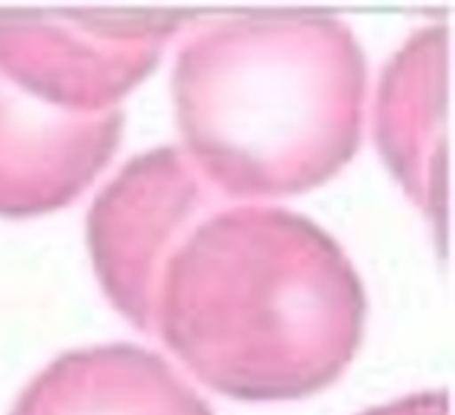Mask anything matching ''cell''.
Listing matches in <instances>:
<instances>
[{
	"label": "cell",
	"instance_id": "obj_1",
	"mask_svg": "<svg viewBox=\"0 0 455 415\" xmlns=\"http://www.w3.org/2000/svg\"><path fill=\"white\" fill-rule=\"evenodd\" d=\"M364 323L358 271L323 227L218 194L176 235L132 324L218 394L271 403L336 382Z\"/></svg>",
	"mask_w": 455,
	"mask_h": 415
},
{
	"label": "cell",
	"instance_id": "obj_2",
	"mask_svg": "<svg viewBox=\"0 0 455 415\" xmlns=\"http://www.w3.org/2000/svg\"><path fill=\"white\" fill-rule=\"evenodd\" d=\"M173 102L185 154L229 200L320 187L358 151L367 58L327 12L212 16L182 40Z\"/></svg>",
	"mask_w": 455,
	"mask_h": 415
},
{
	"label": "cell",
	"instance_id": "obj_3",
	"mask_svg": "<svg viewBox=\"0 0 455 415\" xmlns=\"http://www.w3.org/2000/svg\"><path fill=\"white\" fill-rule=\"evenodd\" d=\"M187 20L0 12V216L56 211L96 180L120 142V105Z\"/></svg>",
	"mask_w": 455,
	"mask_h": 415
},
{
	"label": "cell",
	"instance_id": "obj_4",
	"mask_svg": "<svg viewBox=\"0 0 455 415\" xmlns=\"http://www.w3.org/2000/svg\"><path fill=\"white\" fill-rule=\"evenodd\" d=\"M220 191L180 147L133 156L87 213V244L100 287L133 323L147 287L187 222Z\"/></svg>",
	"mask_w": 455,
	"mask_h": 415
},
{
	"label": "cell",
	"instance_id": "obj_5",
	"mask_svg": "<svg viewBox=\"0 0 455 415\" xmlns=\"http://www.w3.org/2000/svg\"><path fill=\"white\" fill-rule=\"evenodd\" d=\"M449 27H420L385 67L376 100V142L409 198L447 247Z\"/></svg>",
	"mask_w": 455,
	"mask_h": 415
},
{
	"label": "cell",
	"instance_id": "obj_6",
	"mask_svg": "<svg viewBox=\"0 0 455 415\" xmlns=\"http://www.w3.org/2000/svg\"><path fill=\"white\" fill-rule=\"evenodd\" d=\"M9 415H213L164 358L142 347L100 345L49 363Z\"/></svg>",
	"mask_w": 455,
	"mask_h": 415
},
{
	"label": "cell",
	"instance_id": "obj_7",
	"mask_svg": "<svg viewBox=\"0 0 455 415\" xmlns=\"http://www.w3.org/2000/svg\"><path fill=\"white\" fill-rule=\"evenodd\" d=\"M360 415H449V394L447 389L422 391L395 403L373 407Z\"/></svg>",
	"mask_w": 455,
	"mask_h": 415
}]
</instances>
